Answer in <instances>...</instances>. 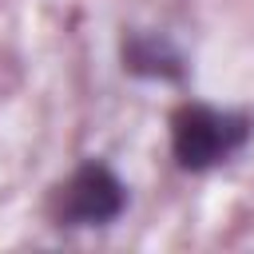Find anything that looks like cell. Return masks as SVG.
Returning a JSON list of instances; mask_svg holds the SVG:
<instances>
[{
    "instance_id": "1",
    "label": "cell",
    "mask_w": 254,
    "mask_h": 254,
    "mask_svg": "<svg viewBox=\"0 0 254 254\" xmlns=\"http://www.w3.org/2000/svg\"><path fill=\"white\" fill-rule=\"evenodd\" d=\"M250 139V119L238 111H218L206 103H187L171 115V151L179 167L206 171L230 159Z\"/></svg>"
},
{
    "instance_id": "2",
    "label": "cell",
    "mask_w": 254,
    "mask_h": 254,
    "mask_svg": "<svg viewBox=\"0 0 254 254\" xmlns=\"http://www.w3.org/2000/svg\"><path fill=\"white\" fill-rule=\"evenodd\" d=\"M127 190L103 163H83L60 190V218L67 226H103L123 214Z\"/></svg>"
},
{
    "instance_id": "3",
    "label": "cell",
    "mask_w": 254,
    "mask_h": 254,
    "mask_svg": "<svg viewBox=\"0 0 254 254\" xmlns=\"http://www.w3.org/2000/svg\"><path fill=\"white\" fill-rule=\"evenodd\" d=\"M123 56H127V67L139 71V75H183L179 52L159 36H131Z\"/></svg>"
}]
</instances>
